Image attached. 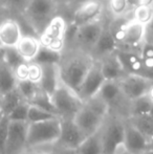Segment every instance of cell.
Listing matches in <instances>:
<instances>
[{
	"instance_id": "cell-28",
	"label": "cell",
	"mask_w": 153,
	"mask_h": 154,
	"mask_svg": "<svg viewBox=\"0 0 153 154\" xmlns=\"http://www.w3.org/2000/svg\"><path fill=\"white\" fill-rule=\"evenodd\" d=\"M23 100V97H21V94L17 90V88H15L12 91L5 93L2 95V101L0 104V109H1V113L4 116H8L19 103H21Z\"/></svg>"
},
{
	"instance_id": "cell-3",
	"label": "cell",
	"mask_w": 153,
	"mask_h": 154,
	"mask_svg": "<svg viewBox=\"0 0 153 154\" xmlns=\"http://www.w3.org/2000/svg\"><path fill=\"white\" fill-rule=\"evenodd\" d=\"M92 63L93 60L88 56H75L59 64L62 82L77 92Z\"/></svg>"
},
{
	"instance_id": "cell-12",
	"label": "cell",
	"mask_w": 153,
	"mask_h": 154,
	"mask_svg": "<svg viewBox=\"0 0 153 154\" xmlns=\"http://www.w3.org/2000/svg\"><path fill=\"white\" fill-rule=\"evenodd\" d=\"M122 94L129 102L146 95L150 84L152 83L146 78L137 75H125L118 80Z\"/></svg>"
},
{
	"instance_id": "cell-38",
	"label": "cell",
	"mask_w": 153,
	"mask_h": 154,
	"mask_svg": "<svg viewBox=\"0 0 153 154\" xmlns=\"http://www.w3.org/2000/svg\"><path fill=\"white\" fill-rule=\"evenodd\" d=\"M14 73L17 81H24L29 78V62H22L14 68Z\"/></svg>"
},
{
	"instance_id": "cell-47",
	"label": "cell",
	"mask_w": 153,
	"mask_h": 154,
	"mask_svg": "<svg viewBox=\"0 0 153 154\" xmlns=\"http://www.w3.org/2000/svg\"><path fill=\"white\" fill-rule=\"evenodd\" d=\"M149 114L153 118V104H152V107H151V109H150V111H149Z\"/></svg>"
},
{
	"instance_id": "cell-53",
	"label": "cell",
	"mask_w": 153,
	"mask_h": 154,
	"mask_svg": "<svg viewBox=\"0 0 153 154\" xmlns=\"http://www.w3.org/2000/svg\"></svg>"
},
{
	"instance_id": "cell-14",
	"label": "cell",
	"mask_w": 153,
	"mask_h": 154,
	"mask_svg": "<svg viewBox=\"0 0 153 154\" xmlns=\"http://www.w3.org/2000/svg\"><path fill=\"white\" fill-rule=\"evenodd\" d=\"M124 145L132 154H145L149 150L150 140L128 121L124 127Z\"/></svg>"
},
{
	"instance_id": "cell-35",
	"label": "cell",
	"mask_w": 153,
	"mask_h": 154,
	"mask_svg": "<svg viewBox=\"0 0 153 154\" xmlns=\"http://www.w3.org/2000/svg\"><path fill=\"white\" fill-rule=\"evenodd\" d=\"M4 48H5V47H4ZM3 59H4V61L10 65V67H12L13 70H14L15 67L18 66L20 63L24 62V60L20 57V55H19L18 53H17L15 47H8V48H5Z\"/></svg>"
},
{
	"instance_id": "cell-22",
	"label": "cell",
	"mask_w": 153,
	"mask_h": 154,
	"mask_svg": "<svg viewBox=\"0 0 153 154\" xmlns=\"http://www.w3.org/2000/svg\"><path fill=\"white\" fill-rule=\"evenodd\" d=\"M116 45H118V43H116L110 29L104 26V29H103L93 51L100 56H102V57H105V56L115 53Z\"/></svg>"
},
{
	"instance_id": "cell-50",
	"label": "cell",
	"mask_w": 153,
	"mask_h": 154,
	"mask_svg": "<svg viewBox=\"0 0 153 154\" xmlns=\"http://www.w3.org/2000/svg\"><path fill=\"white\" fill-rule=\"evenodd\" d=\"M61 1H69V0H61Z\"/></svg>"
},
{
	"instance_id": "cell-24",
	"label": "cell",
	"mask_w": 153,
	"mask_h": 154,
	"mask_svg": "<svg viewBox=\"0 0 153 154\" xmlns=\"http://www.w3.org/2000/svg\"><path fill=\"white\" fill-rule=\"evenodd\" d=\"M103 101H105L109 106L111 104L115 103L120 100V97H123L122 90L118 81H112V80H106L103 83L102 87L100 88L98 94Z\"/></svg>"
},
{
	"instance_id": "cell-19",
	"label": "cell",
	"mask_w": 153,
	"mask_h": 154,
	"mask_svg": "<svg viewBox=\"0 0 153 154\" xmlns=\"http://www.w3.org/2000/svg\"><path fill=\"white\" fill-rule=\"evenodd\" d=\"M100 65L105 80L118 81L125 75H127L123 68L122 64H121L120 60L116 57L115 53L103 57V60L100 61Z\"/></svg>"
},
{
	"instance_id": "cell-2",
	"label": "cell",
	"mask_w": 153,
	"mask_h": 154,
	"mask_svg": "<svg viewBox=\"0 0 153 154\" xmlns=\"http://www.w3.org/2000/svg\"><path fill=\"white\" fill-rule=\"evenodd\" d=\"M61 132V118L50 119L37 123H29L27 148L57 144Z\"/></svg>"
},
{
	"instance_id": "cell-51",
	"label": "cell",
	"mask_w": 153,
	"mask_h": 154,
	"mask_svg": "<svg viewBox=\"0 0 153 154\" xmlns=\"http://www.w3.org/2000/svg\"><path fill=\"white\" fill-rule=\"evenodd\" d=\"M0 47H1V44H0Z\"/></svg>"
},
{
	"instance_id": "cell-11",
	"label": "cell",
	"mask_w": 153,
	"mask_h": 154,
	"mask_svg": "<svg viewBox=\"0 0 153 154\" xmlns=\"http://www.w3.org/2000/svg\"><path fill=\"white\" fill-rule=\"evenodd\" d=\"M103 13V3L100 0H85L75 10L72 26L74 29L86 23L99 20Z\"/></svg>"
},
{
	"instance_id": "cell-6",
	"label": "cell",
	"mask_w": 153,
	"mask_h": 154,
	"mask_svg": "<svg viewBox=\"0 0 153 154\" xmlns=\"http://www.w3.org/2000/svg\"><path fill=\"white\" fill-rule=\"evenodd\" d=\"M57 12L56 0H29L24 8L25 16L31 25L38 32H42Z\"/></svg>"
},
{
	"instance_id": "cell-17",
	"label": "cell",
	"mask_w": 153,
	"mask_h": 154,
	"mask_svg": "<svg viewBox=\"0 0 153 154\" xmlns=\"http://www.w3.org/2000/svg\"><path fill=\"white\" fill-rule=\"evenodd\" d=\"M59 64L42 65V79L39 84V87L49 97L53 95V93L55 92L62 81Z\"/></svg>"
},
{
	"instance_id": "cell-23",
	"label": "cell",
	"mask_w": 153,
	"mask_h": 154,
	"mask_svg": "<svg viewBox=\"0 0 153 154\" xmlns=\"http://www.w3.org/2000/svg\"><path fill=\"white\" fill-rule=\"evenodd\" d=\"M17 79L14 70L2 58L0 60V93L2 95L12 91L17 86Z\"/></svg>"
},
{
	"instance_id": "cell-34",
	"label": "cell",
	"mask_w": 153,
	"mask_h": 154,
	"mask_svg": "<svg viewBox=\"0 0 153 154\" xmlns=\"http://www.w3.org/2000/svg\"><path fill=\"white\" fill-rule=\"evenodd\" d=\"M108 6L113 16L122 17L128 12L131 5L128 0H108Z\"/></svg>"
},
{
	"instance_id": "cell-48",
	"label": "cell",
	"mask_w": 153,
	"mask_h": 154,
	"mask_svg": "<svg viewBox=\"0 0 153 154\" xmlns=\"http://www.w3.org/2000/svg\"><path fill=\"white\" fill-rule=\"evenodd\" d=\"M145 154H153V151H151V150H148L147 152H146Z\"/></svg>"
},
{
	"instance_id": "cell-27",
	"label": "cell",
	"mask_w": 153,
	"mask_h": 154,
	"mask_svg": "<svg viewBox=\"0 0 153 154\" xmlns=\"http://www.w3.org/2000/svg\"><path fill=\"white\" fill-rule=\"evenodd\" d=\"M152 102L147 95H143L141 97L130 101V107H129V113H130V118H134V116H144V114H148L152 107Z\"/></svg>"
},
{
	"instance_id": "cell-44",
	"label": "cell",
	"mask_w": 153,
	"mask_h": 154,
	"mask_svg": "<svg viewBox=\"0 0 153 154\" xmlns=\"http://www.w3.org/2000/svg\"><path fill=\"white\" fill-rule=\"evenodd\" d=\"M147 29H148L149 32H153V20L149 23V24H148Z\"/></svg>"
},
{
	"instance_id": "cell-41",
	"label": "cell",
	"mask_w": 153,
	"mask_h": 154,
	"mask_svg": "<svg viewBox=\"0 0 153 154\" xmlns=\"http://www.w3.org/2000/svg\"><path fill=\"white\" fill-rule=\"evenodd\" d=\"M131 6H137L141 4H146V3H151L153 0H128Z\"/></svg>"
},
{
	"instance_id": "cell-5",
	"label": "cell",
	"mask_w": 153,
	"mask_h": 154,
	"mask_svg": "<svg viewBox=\"0 0 153 154\" xmlns=\"http://www.w3.org/2000/svg\"><path fill=\"white\" fill-rule=\"evenodd\" d=\"M50 97L56 111L61 119H74L83 104L78 93L62 81Z\"/></svg>"
},
{
	"instance_id": "cell-45",
	"label": "cell",
	"mask_w": 153,
	"mask_h": 154,
	"mask_svg": "<svg viewBox=\"0 0 153 154\" xmlns=\"http://www.w3.org/2000/svg\"><path fill=\"white\" fill-rule=\"evenodd\" d=\"M4 51H5V48L4 47H0V60L3 58V56H4Z\"/></svg>"
},
{
	"instance_id": "cell-37",
	"label": "cell",
	"mask_w": 153,
	"mask_h": 154,
	"mask_svg": "<svg viewBox=\"0 0 153 154\" xmlns=\"http://www.w3.org/2000/svg\"><path fill=\"white\" fill-rule=\"evenodd\" d=\"M8 119L6 116H0V154H4L6 144V136H8Z\"/></svg>"
},
{
	"instance_id": "cell-18",
	"label": "cell",
	"mask_w": 153,
	"mask_h": 154,
	"mask_svg": "<svg viewBox=\"0 0 153 154\" xmlns=\"http://www.w3.org/2000/svg\"><path fill=\"white\" fill-rule=\"evenodd\" d=\"M15 48L25 62H32L40 51L41 42L39 38L33 35H23Z\"/></svg>"
},
{
	"instance_id": "cell-29",
	"label": "cell",
	"mask_w": 153,
	"mask_h": 154,
	"mask_svg": "<svg viewBox=\"0 0 153 154\" xmlns=\"http://www.w3.org/2000/svg\"><path fill=\"white\" fill-rule=\"evenodd\" d=\"M133 20L148 26V24L153 20V2L134 6Z\"/></svg>"
},
{
	"instance_id": "cell-26",
	"label": "cell",
	"mask_w": 153,
	"mask_h": 154,
	"mask_svg": "<svg viewBox=\"0 0 153 154\" xmlns=\"http://www.w3.org/2000/svg\"><path fill=\"white\" fill-rule=\"evenodd\" d=\"M128 121L136 129H139L144 135L147 136L150 140L153 138V118L149 113L134 116V118H129Z\"/></svg>"
},
{
	"instance_id": "cell-13",
	"label": "cell",
	"mask_w": 153,
	"mask_h": 154,
	"mask_svg": "<svg viewBox=\"0 0 153 154\" xmlns=\"http://www.w3.org/2000/svg\"><path fill=\"white\" fill-rule=\"evenodd\" d=\"M85 137L74 119H61V132L57 143L61 148L77 149Z\"/></svg>"
},
{
	"instance_id": "cell-42",
	"label": "cell",
	"mask_w": 153,
	"mask_h": 154,
	"mask_svg": "<svg viewBox=\"0 0 153 154\" xmlns=\"http://www.w3.org/2000/svg\"><path fill=\"white\" fill-rule=\"evenodd\" d=\"M56 154H78L77 149H68V148H60V150Z\"/></svg>"
},
{
	"instance_id": "cell-4",
	"label": "cell",
	"mask_w": 153,
	"mask_h": 154,
	"mask_svg": "<svg viewBox=\"0 0 153 154\" xmlns=\"http://www.w3.org/2000/svg\"><path fill=\"white\" fill-rule=\"evenodd\" d=\"M67 23L62 16L56 15L42 29L39 37L41 46L62 53L67 37Z\"/></svg>"
},
{
	"instance_id": "cell-20",
	"label": "cell",
	"mask_w": 153,
	"mask_h": 154,
	"mask_svg": "<svg viewBox=\"0 0 153 154\" xmlns=\"http://www.w3.org/2000/svg\"><path fill=\"white\" fill-rule=\"evenodd\" d=\"M118 59L120 60L123 68L127 75H142L143 64L139 54L129 51H120L115 53Z\"/></svg>"
},
{
	"instance_id": "cell-16",
	"label": "cell",
	"mask_w": 153,
	"mask_h": 154,
	"mask_svg": "<svg viewBox=\"0 0 153 154\" xmlns=\"http://www.w3.org/2000/svg\"><path fill=\"white\" fill-rule=\"evenodd\" d=\"M22 36V29L18 21L5 19L0 22V44L2 47H16Z\"/></svg>"
},
{
	"instance_id": "cell-49",
	"label": "cell",
	"mask_w": 153,
	"mask_h": 154,
	"mask_svg": "<svg viewBox=\"0 0 153 154\" xmlns=\"http://www.w3.org/2000/svg\"><path fill=\"white\" fill-rule=\"evenodd\" d=\"M2 21V12H1V10H0V22Z\"/></svg>"
},
{
	"instance_id": "cell-33",
	"label": "cell",
	"mask_w": 153,
	"mask_h": 154,
	"mask_svg": "<svg viewBox=\"0 0 153 154\" xmlns=\"http://www.w3.org/2000/svg\"><path fill=\"white\" fill-rule=\"evenodd\" d=\"M29 103L26 101H22L19 103L10 113L8 114V121L13 122H27V114H29Z\"/></svg>"
},
{
	"instance_id": "cell-10",
	"label": "cell",
	"mask_w": 153,
	"mask_h": 154,
	"mask_svg": "<svg viewBox=\"0 0 153 154\" xmlns=\"http://www.w3.org/2000/svg\"><path fill=\"white\" fill-rule=\"evenodd\" d=\"M105 123L101 128L104 154H112L120 145L124 144L125 123L118 120H112L107 124Z\"/></svg>"
},
{
	"instance_id": "cell-36",
	"label": "cell",
	"mask_w": 153,
	"mask_h": 154,
	"mask_svg": "<svg viewBox=\"0 0 153 154\" xmlns=\"http://www.w3.org/2000/svg\"><path fill=\"white\" fill-rule=\"evenodd\" d=\"M42 79V65L32 61L29 62V78L27 80L39 85Z\"/></svg>"
},
{
	"instance_id": "cell-8",
	"label": "cell",
	"mask_w": 153,
	"mask_h": 154,
	"mask_svg": "<svg viewBox=\"0 0 153 154\" xmlns=\"http://www.w3.org/2000/svg\"><path fill=\"white\" fill-rule=\"evenodd\" d=\"M27 122H8L4 154H22L27 148Z\"/></svg>"
},
{
	"instance_id": "cell-15",
	"label": "cell",
	"mask_w": 153,
	"mask_h": 154,
	"mask_svg": "<svg viewBox=\"0 0 153 154\" xmlns=\"http://www.w3.org/2000/svg\"><path fill=\"white\" fill-rule=\"evenodd\" d=\"M103 29L104 25L99 19L75 29V39L81 46L88 49H93Z\"/></svg>"
},
{
	"instance_id": "cell-21",
	"label": "cell",
	"mask_w": 153,
	"mask_h": 154,
	"mask_svg": "<svg viewBox=\"0 0 153 154\" xmlns=\"http://www.w3.org/2000/svg\"><path fill=\"white\" fill-rule=\"evenodd\" d=\"M78 154H104L101 129L98 132L88 135L77 148Z\"/></svg>"
},
{
	"instance_id": "cell-32",
	"label": "cell",
	"mask_w": 153,
	"mask_h": 154,
	"mask_svg": "<svg viewBox=\"0 0 153 154\" xmlns=\"http://www.w3.org/2000/svg\"><path fill=\"white\" fill-rule=\"evenodd\" d=\"M16 88L19 91V93L21 94V97H23V100L29 102V103L35 97V95L37 94V92L39 91V89H40L39 85L29 81V80L18 81L17 82Z\"/></svg>"
},
{
	"instance_id": "cell-9",
	"label": "cell",
	"mask_w": 153,
	"mask_h": 154,
	"mask_svg": "<svg viewBox=\"0 0 153 154\" xmlns=\"http://www.w3.org/2000/svg\"><path fill=\"white\" fill-rule=\"evenodd\" d=\"M105 81L106 80L101 70L100 61H93L91 67L87 71L85 78L83 79L79 89H78V95L83 102L88 101L89 99L98 94L99 90Z\"/></svg>"
},
{
	"instance_id": "cell-43",
	"label": "cell",
	"mask_w": 153,
	"mask_h": 154,
	"mask_svg": "<svg viewBox=\"0 0 153 154\" xmlns=\"http://www.w3.org/2000/svg\"><path fill=\"white\" fill-rule=\"evenodd\" d=\"M146 95L149 97L150 101L153 103V82L150 84V86H149V88H148V91H147V93H146Z\"/></svg>"
},
{
	"instance_id": "cell-30",
	"label": "cell",
	"mask_w": 153,
	"mask_h": 154,
	"mask_svg": "<svg viewBox=\"0 0 153 154\" xmlns=\"http://www.w3.org/2000/svg\"><path fill=\"white\" fill-rule=\"evenodd\" d=\"M62 60V53L51 51L44 46H41L37 57L34 61L39 63L41 65L44 64H59Z\"/></svg>"
},
{
	"instance_id": "cell-7",
	"label": "cell",
	"mask_w": 153,
	"mask_h": 154,
	"mask_svg": "<svg viewBox=\"0 0 153 154\" xmlns=\"http://www.w3.org/2000/svg\"><path fill=\"white\" fill-rule=\"evenodd\" d=\"M116 43L127 46H137L147 38V26L135 20L123 22L110 29Z\"/></svg>"
},
{
	"instance_id": "cell-39",
	"label": "cell",
	"mask_w": 153,
	"mask_h": 154,
	"mask_svg": "<svg viewBox=\"0 0 153 154\" xmlns=\"http://www.w3.org/2000/svg\"><path fill=\"white\" fill-rule=\"evenodd\" d=\"M29 0H6L8 4L13 6H16V8H24L27 5Z\"/></svg>"
},
{
	"instance_id": "cell-1",
	"label": "cell",
	"mask_w": 153,
	"mask_h": 154,
	"mask_svg": "<svg viewBox=\"0 0 153 154\" xmlns=\"http://www.w3.org/2000/svg\"><path fill=\"white\" fill-rule=\"evenodd\" d=\"M110 106L99 95H94L88 101L83 102L78 110L74 121L85 136L98 132L107 120Z\"/></svg>"
},
{
	"instance_id": "cell-25",
	"label": "cell",
	"mask_w": 153,
	"mask_h": 154,
	"mask_svg": "<svg viewBox=\"0 0 153 154\" xmlns=\"http://www.w3.org/2000/svg\"><path fill=\"white\" fill-rule=\"evenodd\" d=\"M139 55H141L142 64H143L142 77L153 82V43H144Z\"/></svg>"
},
{
	"instance_id": "cell-40",
	"label": "cell",
	"mask_w": 153,
	"mask_h": 154,
	"mask_svg": "<svg viewBox=\"0 0 153 154\" xmlns=\"http://www.w3.org/2000/svg\"><path fill=\"white\" fill-rule=\"evenodd\" d=\"M112 154H132V153H131L130 151L125 147L124 144H122V145H120V146H118L115 151H113Z\"/></svg>"
},
{
	"instance_id": "cell-46",
	"label": "cell",
	"mask_w": 153,
	"mask_h": 154,
	"mask_svg": "<svg viewBox=\"0 0 153 154\" xmlns=\"http://www.w3.org/2000/svg\"><path fill=\"white\" fill-rule=\"evenodd\" d=\"M33 154H56L53 152H39V153H33Z\"/></svg>"
},
{
	"instance_id": "cell-31",
	"label": "cell",
	"mask_w": 153,
	"mask_h": 154,
	"mask_svg": "<svg viewBox=\"0 0 153 154\" xmlns=\"http://www.w3.org/2000/svg\"><path fill=\"white\" fill-rule=\"evenodd\" d=\"M57 114L45 110L41 107H38L33 104H29V114H27V123H37L43 122V121L50 120V119L57 118Z\"/></svg>"
},
{
	"instance_id": "cell-52",
	"label": "cell",
	"mask_w": 153,
	"mask_h": 154,
	"mask_svg": "<svg viewBox=\"0 0 153 154\" xmlns=\"http://www.w3.org/2000/svg\"><path fill=\"white\" fill-rule=\"evenodd\" d=\"M152 140H153V138H152Z\"/></svg>"
}]
</instances>
